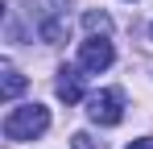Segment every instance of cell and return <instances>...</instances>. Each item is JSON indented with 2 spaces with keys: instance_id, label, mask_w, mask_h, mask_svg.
Masks as SVG:
<instances>
[{
  "instance_id": "1",
  "label": "cell",
  "mask_w": 153,
  "mask_h": 149,
  "mask_svg": "<svg viewBox=\"0 0 153 149\" xmlns=\"http://www.w3.org/2000/svg\"><path fill=\"white\" fill-rule=\"evenodd\" d=\"M4 137L8 141H37L46 128H50V108H42V104H21V108H8V116H4Z\"/></svg>"
},
{
  "instance_id": "2",
  "label": "cell",
  "mask_w": 153,
  "mask_h": 149,
  "mask_svg": "<svg viewBox=\"0 0 153 149\" xmlns=\"http://www.w3.org/2000/svg\"><path fill=\"white\" fill-rule=\"evenodd\" d=\"M87 116L103 128H112V124L124 120V91H116V87H103V91H91L87 95Z\"/></svg>"
},
{
  "instance_id": "3",
  "label": "cell",
  "mask_w": 153,
  "mask_h": 149,
  "mask_svg": "<svg viewBox=\"0 0 153 149\" xmlns=\"http://www.w3.org/2000/svg\"><path fill=\"white\" fill-rule=\"evenodd\" d=\"M112 62H116V50H112L108 37H87V42L79 46V66H83V71L100 74V71H108Z\"/></svg>"
},
{
  "instance_id": "4",
  "label": "cell",
  "mask_w": 153,
  "mask_h": 149,
  "mask_svg": "<svg viewBox=\"0 0 153 149\" xmlns=\"http://www.w3.org/2000/svg\"><path fill=\"white\" fill-rule=\"evenodd\" d=\"M54 91H58V99H62V104H79V99H83V79H79L75 66H62V71H58Z\"/></svg>"
},
{
  "instance_id": "5",
  "label": "cell",
  "mask_w": 153,
  "mask_h": 149,
  "mask_svg": "<svg viewBox=\"0 0 153 149\" xmlns=\"http://www.w3.org/2000/svg\"><path fill=\"white\" fill-rule=\"evenodd\" d=\"M0 74H4V79H0V99H4V104H13V99L25 91V74L17 71L13 62H0Z\"/></svg>"
},
{
  "instance_id": "6",
  "label": "cell",
  "mask_w": 153,
  "mask_h": 149,
  "mask_svg": "<svg viewBox=\"0 0 153 149\" xmlns=\"http://www.w3.org/2000/svg\"><path fill=\"white\" fill-rule=\"evenodd\" d=\"M83 29H87L91 37H108V33H112V17L100 13V8H87V13H83Z\"/></svg>"
},
{
  "instance_id": "7",
  "label": "cell",
  "mask_w": 153,
  "mask_h": 149,
  "mask_svg": "<svg viewBox=\"0 0 153 149\" xmlns=\"http://www.w3.org/2000/svg\"><path fill=\"white\" fill-rule=\"evenodd\" d=\"M71 149H100V145H95L87 133H75V137H71Z\"/></svg>"
},
{
  "instance_id": "8",
  "label": "cell",
  "mask_w": 153,
  "mask_h": 149,
  "mask_svg": "<svg viewBox=\"0 0 153 149\" xmlns=\"http://www.w3.org/2000/svg\"><path fill=\"white\" fill-rule=\"evenodd\" d=\"M124 149H153V137H137V141H128Z\"/></svg>"
},
{
  "instance_id": "9",
  "label": "cell",
  "mask_w": 153,
  "mask_h": 149,
  "mask_svg": "<svg viewBox=\"0 0 153 149\" xmlns=\"http://www.w3.org/2000/svg\"><path fill=\"white\" fill-rule=\"evenodd\" d=\"M149 37H153V25H149Z\"/></svg>"
}]
</instances>
